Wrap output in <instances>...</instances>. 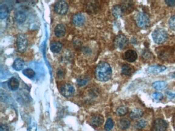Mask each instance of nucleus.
Masks as SVG:
<instances>
[{"label": "nucleus", "instance_id": "c756f323", "mask_svg": "<svg viewBox=\"0 0 175 131\" xmlns=\"http://www.w3.org/2000/svg\"><path fill=\"white\" fill-rule=\"evenodd\" d=\"M87 82H88V79H85V78L83 79H79L77 80L78 84L80 87L85 85L87 83Z\"/></svg>", "mask_w": 175, "mask_h": 131}, {"label": "nucleus", "instance_id": "cd10ccee", "mask_svg": "<svg viewBox=\"0 0 175 131\" xmlns=\"http://www.w3.org/2000/svg\"><path fill=\"white\" fill-rule=\"evenodd\" d=\"M169 23L170 29L175 31V15H173L170 18Z\"/></svg>", "mask_w": 175, "mask_h": 131}, {"label": "nucleus", "instance_id": "bb28decb", "mask_svg": "<svg viewBox=\"0 0 175 131\" xmlns=\"http://www.w3.org/2000/svg\"><path fill=\"white\" fill-rule=\"evenodd\" d=\"M146 125H147V121L144 119H141L138 121L136 124L135 127L137 129H141L146 127Z\"/></svg>", "mask_w": 175, "mask_h": 131}, {"label": "nucleus", "instance_id": "4468645a", "mask_svg": "<svg viewBox=\"0 0 175 131\" xmlns=\"http://www.w3.org/2000/svg\"><path fill=\"white\" fill-rule=\"evenodd\" d=\"M66 33V29L63 24H58L55 27V33L58 38H62L64 36Z\"/></svg>", "mask_w": 175, "mask_h": 131}, {"label": "nucleus", "instance_id": "9d476101", "mask_svg": "<svg viewBox=\"0 0 175 131\" xmlns=\"http://www.w3.org/2000/svg\"><path fill=\"white\" fill-rule=\"evenodd\" d=\"M73 22L76 26H81L84 24L85 18V16L81 13H77L74 15L73 18Z\"/></svg>", "mask_w": 175, "mask_h": 131}, {"label": "nucleus", "instance_id": "0eeeda50", "mask_svg": "<svg viewBox=\"0 0 175 131\" xmlns=\"http://www.w3.org/2000/svg\"><path fill=\"white\" fill-rule=\"evenodd\" d=\"M61 92L63 96L65 97L72 96L74 93V89L70 84H64L61 88Z\"/></svg>", "mask_w": 175, "mask_h": 131}, {"label": "nucleus", "instance_id": "f257e3e1", "mask_svg": "<svg viewBox=\"0 0 175 131\" xmlns=\"http://www.w3.org/2000/svg\"><path fill=\"white\" fill-rule=\"evenodd\" d=\"M112 68L107 62H100L95 70L96 79L100 82H106L109 80L112 77Z\"/></svg>", "mask_w": 175, "mask_h": 131}, {"label": "nucleus", "instance_id": "72a5a7b5", "mask_svg": "<svg viewBox=\"0 0 175 131\" xmlns=\"http://www.w3.org/2000/svg\"><path fill=\"white\" fill-rule=\"evenodd\" d=\"M166 94L170 99H173L175 97V94L173 93L172 92H167Z\"/></svg>", "mask_w": 175, "mask_h": 131}, {"label": "nucleus", "instance_id": "f3484780", "mask_svg": "<svg viewBox=\"0 0 175 131\" xmlns=\"http://www.w3.org/2000/svg\"><path fill=\"white\" fill-rule=\"evenodd\" d=\"M143 115V111L141 109L137 108L132 110L129 114V117L132 119H137L141 118Z\"/></svg>", "mask_w": 175, "mask_h": 131}, {"label": "nucleus", "instance_id": "6ab92c4d", "mask_svg": "<svg viewBox=\"0 0 175 131\" xmlns=\"http://www.w3.org/2000/svg\"><path fill=\"white\" fill-rule=\"evenodd\" d=\"M25 66V62L21 59H17L15 60L12 65L13 69L17 71H20Z\"/></svg>", "mask_w": 175, "mask_h": 131}, {"label": "nucleus", "instance_id": "dca6fc26", "mask_svg": "<svg viewBox=\"0 0 175 131\" xmlns=\"http://www.w3.org/2000/svg\"><path fill=\"white\" fill-rule=\"evenodd\" d=\"M15 21L17 23H23L26 21V15L23 12L18 11L15 13Z\"/></svg>", "mask_w": 175, "mask_h": 131}, {"label": "nucleus", "instance_id": "7ed1b4c3", "mask_svg": "<svg viewBox=\"0 0 175 131\" xmlns=\"http://www.w3.org/2000/svg\"><path fill=\"white\" fill-rule=\"evenodd\" d=\"M136 22L137 26L140 28H146L150 22L149 15L144 12H139L136 17Z\"/></svg>", "mask_w": 175, "mask_h": 131}, {"label": "nucleus", "instance_id": "473e14b6", "mask_svg": "<svg viewBox=\"0 0 175 131\" xmlns=\"http://www.w3.org/2000/svg\"><path fill=\"white\" fill-rule=\"evenodd\" d=\"M0 131H9V128L6 125H2L0 128Z\"/></svg>", "mask_w": 175, "mask_h": 131}, {"label": "nucleus", "instance_id": "a211bd4d", "mask_svg": "<svg viewBox=\"0 0 175 131\" xmlns=\"http://www.w3.org/2000/svg\"><path fill=\"white\" fill-rule=\"evenodd\" d=\"M134 72L133 68L129 64H124L121 68V72L125 76H129Z\"/></svg>", "mask_w": 175, "mask_h": 131}, {"label": "nucleus", "instance_id": "aec40b11", "mask_svg": "<svg viewBox=\"0 0 175 131\" xmlns=\"http://www.w3.org/2000/svg\"><path fill=\"white\" fill-rule=\"evenodd\" d=\"M130 125H131L130 121L125 118L120 120L118 123V127L120 129H123V130L127 129L130 126Z\"/></svg>", "mask_w": 175, "mask_h": 131}, {"label": "nucleus", "instance_id": "20e7f679", "mask_svg": "<svg viewBox=\"0 0 175 131\" xmlns=\"http://www.w3.org/2000/svg\"><path fill=\"white\" fill-rule=\"evenodd\" d=\"M16 43L17 49L19 52L23 53L26 50L28 45V41L25 35L23 34H19L17 36Z\"/></svg>", "mask_w": 175, "mask_h": 131}, {"label": "nucleus", "instance_id": "4be33fe9", "mask_svg": "<svg viewBox=\"0 0 175 131\" xmlns=\"http://www.w3.org/2000/svg\"><path fill=\"white\" fill-rule=\"evenodd\" d=\"M9 8L6 5L3 4L0 7V18L4 19L9 15Z\"/></svg>", "mask_w": 175, "mask_h": 131}, {"label": "nucleus", "instance_id": "c85d7f7f", "mask_svg": "<svg viewBox=\"0 0 175 131\" xmlns=\"http://www.w3.org/2000/svg\"><path fill=\"white\" fill-rule=\"evenodd\" d=\"M153 97L155 100L159 101V100H162V99H163V96L162 95V93H161L160 92H157L153 93Z\"/></svg>", "mask_w": 175, "mask_h": 131}, {"label": "nucleus", "instance_id": "b1692460", "mask_svg": "<svg viewBox=\"0 0 175 131\" xmlns=\"http://www.w3.org/2000/svg\"><path fill=\"white\" fill-rule=\"evenodd\" d=\"M129 110L126 106H120L116 110V114L118 116H124L126 114L128 113Z\"/></svg>", "mask_w": 175, "mask_h": 131}, {"label": "nucleus", "instance_id": "9b49d317", "mask_svg": "<svg viewBox=\"0 0 175 131\" xmlns=\"http://www.w3.org/2000/svg\"><path fill=\"white\" fill-rule=\"evenodd\" d=\"M104 118L101 115H97L91 118V124L94 127H99L102 125Z\"/></svg>", "mask_w": 175, "mask_h": 131}, {"label": "nucleus", "instance_id": "f8f14e48", "mask_svg": "<svg viewBox=\"0 0 175 131\" xmlns=\"http://www.w3.org/2000/svg\"><path fill=\"white\" fill-rule=\"evenodd\" d=\"M166 68L163 66H152L147 69V72L149 73L158 74L163 72Z\"/></svg>", "mask_w": 175, "mask_h": 131}, {"label": "nucleus", "instance_id": "1a4fd4ad", "mask_svg": "<svg viewBox=\"0 0 175 131\" xmlns=\"http://www.w3.org/2000/svg\"><path fill=\"white\" fill-rule=\"evenodd\" d=\"M124 59L129 62H134L137 59V53L134 50H129L126 51L124 55Z\"/></svg>", "mask_w": 175, "mask_h": 131}, {"label": "nucleus", "instance_id": "f704fd0d", "mask_svg": "<svg viewBox=\"0 0 175 131\" xmlns=\"http://www.w3.org/2000/svg\"><path fill=\"white\" fill-rule=\"evenodd\" d=\"M172 76L173 77V78H175V72H174V73L172 74Z\"/></svg>", "mask_w": 175, "mask_h": 131}, {"label": "nucleus", "instance_id": "393cba45", "mask_svg": "<svg viewBox=\"0 0 175 131\" xmlns=\"http://www.w3.org/2000/svg\"><path fill=\"white\" fill-rule=\"evenodd\" d=\"M23 73L25 76H26L27 77H28L30 79H33L36 75L35 71L33 70H32V69H29V68L24 69L23 71Z\"/></svg>", "mask_w": 175, "mask_h": 131}, {"label": "nucleus", "instance_id": "ddd939ff", "mask_svg": "<svg viewBox=\"0 0 175 131\" xmlns=\"http://www.w3.org/2000/svg\"><path fill=\"white\" fill-rule=\"evenodd\" d=\"M112 14L115 17L117 18L122 16L124 12V9L122 5H115L113 7L112 9Z\"/></svg>", "mask_w": 175, "mask_h": 131}, {"label": "nucleus", "instance_id": "a878e982", "mask_svg": "<svg viewBox=\"0 0 175 131\" xmlns=\"http://www.w3.org/2000/svg\"><path fill=\"white\" fill-rule=\"evenodd\" d=\"M114 121L112 118H108L107 121L106 122L104 129L106 131H111L114 126Z\"/></svg>", "mask_w": 175, "mask_h": 131}, {"label": "nucleus", "instance_id": "6e6552de", "mask_svg": "<svg viewBox=\"0 0 175 131\" xmlns=\"http://www.w3.org/2000/svg\"><path fill=\"white\" fill-rule=\"evenodd\" d=\"M154 129L156 131H165L168 125L164 120L159 118L156 120L154 123Z\"/></svg>", "mask_w": 175, "mask_h": 131}, {"label": "nucleus", "instance_id": "2f4dec72", "mask_svg": "<svg viewBox=\"0 0 175 131\" xmlns=\"http://www.w3.org/2000/svg\"><path fill=\"white\" fill-rule=\"evenodd\" d=\"M37 127L36 123H32V125L29 127V131H36Z\"/></svg>", "mask_w": 175, "mask_h": 131}, {"label": "nucleus", "instance_id": "423d86ee", "mask_svg": "<svg viewBox=\"0 0 175 131\" xmlns=\"http://www.w3.org/2000/svg\"><path fill=\"white\" fill-rule=\"evenodd\" d=\"M68 10V5L64 1H59L55 5V10L59 15H65Z\"/></svg>", "mask_w": 175, "mask_h": 131}, {"label": "nucleus", "instance_id": "f03ea898", "mask_svg": "<svg viewBox=\"0 0 175 131\" xmlns=\"http://www.w3.org/2000/svg\"><path fill=\"white\" fill-rule=\"evenodd\" d=\"M154 42L157 44H161L164 43L167 39V33L165 30L161 28L156 29L152 34Z\"/></svg>", "mask_w": 175, "mask_h": 131}, {"label": "nucleus", "instance_id": "7c9ffc66", "mask_svg": "<svg viewBox=\"0 0 175 131\" xmlns=\"http://www.w3.org/2000/svg\"><path fill=\"white\" fill-rule=\"evenodd\" d=\"M165 3L170 6H175V0H166L165 1Z\"/></svg>", "mask_w": 175, "mask_h": 131}, {"label": "nucleus", "instance_id": "2eb2a0df", "mask_svg": "<svg viewBox=\"0 0 175 131\" xmlns=\"http://www.w3.org/2000/svg\"><path fill=\"white\" fill-rule=\"evenodd\" d=\"M20 83L18 79L15 77H12L8 82V86L10 90L12 91H15L19 88Z\"/></svg>", "mask_w": 175, "mask_h": 131}, {"label": "nucleus", "instance_id": "412c9836", "mask_svg": "<svg viewBox=\"0 0 175 131\" xmlns=\"http://www.w3.org/2000/svg\"><path fill=\"white\" fill-rule=\"evenodd\" d=\"M62 44L59 42H54L50 44V50L53 53H59L61 50Z\"/></svg>", "mask_w": 175, "mask_h": 131}, {"label": "nucleus", "instance_id": "39448f33", "mask_svg": "<svg viewBox=\"0 0 175 131\" xmlns=\"http://www.w3.org/2000/svg\"><path fill=\"white\" fill-rule=\"evenodd\" d=\"M129 43L127 38L124 35H119L116 36L114 39L115 47L117 49L122 50L127 46Z\"/></svg>", "mask_w": 175, "mask_h": 131}, {"label": "nucleus", "instance_id": "5701e85b", "mask_svg": "<svg viewBox=\"0 0 175 131\" xmlns=\"http://www.w3.org/2000/svg\"><path fill=\"white\" fill-rule=\"evenodd\" d=\"M152 86L153 88L156 90H161L166 88L167 84L164 81H158L154 82V83L152 84Z\"/></svg>", "mask_w": 175, "mask_h": 131}]
</instances>
